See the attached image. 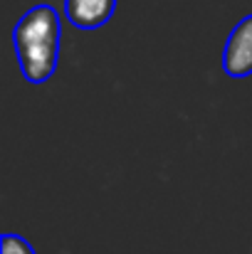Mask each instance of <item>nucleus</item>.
Wrapping results in <instances>:
<instances>
[{
    "label": "nucleus",
    "mask_w": 252,
    "mask_h": 254,
    "mask_svg": "<svg viewBox=\"0 0 252 254\" xmlns=\"http://www.w3.org/2000/svg\"><path fill=\"white\" fill-rule=\"evenodd\" d=\"M62 22L60 12L50 2L32 5L12 27V47L22 77L30 84H45L52 79L60 62Z\"/></svg>",
    "instance_id": "nucleus-1"
},
{
    "label": "nucleus",
    "mask_w": 252,
    "mask_h": 254,
    "mask_svg": "<svg viewBox=\"0 0 252 254\" xmlns=\"http://www.w3.org/2000/svg\"><path fill=\"white\" fill-rule=\"evenodd\" d=\"M223 69L230 79H245L252 74V15L230 30L223 47Z\"/></svg>",
    "instance_id": "nucleus-2"
},
{
    "label": "nucleus",
    "mask_w": 252,
    "mask_h": 254,
    "mask_svg": "<svg viewBox=\"0 0 252 254\" xmlns=\"http://www.w3.org/2000/svg\"><path fill=\"white\" fill-rule=\"evenodd\" d=\"M116 10V0H65V15L77 30L104 27Z\"/></svg>",
    "instance_id": "nucleus-3"
},
{
    "label": "nucleus",
    "mask_w": 252,
    "mask_h": 254,
    "mask_svg": "<svg viewBox=\"0 0 252 254\" xmlns=\"http://www.w3.org/2000/svg\"><path fill=\"white\" fill-rule=\"evenodd\" d=\"M0 254H35V250L25 237H20L15 232H5L0 237Z\"/></svg>",
    "instance_id": "nucleus-4"
}]
</instances>
